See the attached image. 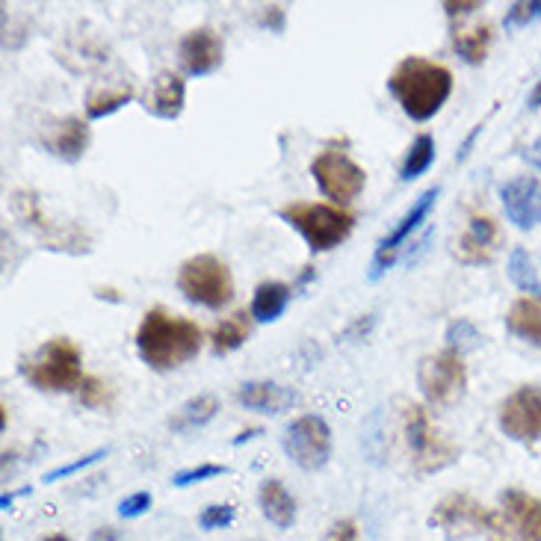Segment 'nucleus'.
<instances>
[{"mask_svg":"<svg viewBox=\"0 0 541 541\" xmlns=\"http://www.w3.org/2000/svg\"><path fill=\"white\" fill-rule=\"evenodd\" d=\"M202 329L190 317L172 314L166 308H151L136 329V352L139 358L157 370L169 373L190 364L202 352Z\"/></svg>","mask_w":541,"mask_h":541,"instance_id":"obj_1","label":"nucleus"},{"mask_svg":"<svg viewBox=\"0 0 541 541\" xmlns=\"http://www.w3.org/2000/svg\"><path fill=\"white\" fill-rule=\"evenodd\" d=\"M388 92L414 122H429L453 95V71L426 57H406L388 77Z\"/></svg>","mask_w":541,"mask_h":541,"instance_id":"obj_2","label":"nucleus"},{"mask_svg":"<svg viewBox=\"0 0 541 541\" xmlns=\"http://www.w3.org/2000/svg\"><path fill=\"white\" fill-rule=\"evenodd\" d=\"M278 216L302 234L314 255L338 249L355 231V213L332 202H290L278 210Z\"/></svg>","mask_w":541,"mask_h":541,"instance_id":"obj_3","label":"nucleus"},{"mask_svg":"<svg viewBox=\"0 0 541 541\" xmlns=\"http://www.w3.org/2000/svg\"><path fill=\"white\" fill-rule=\"evenodd\" d=\"M24 379L45 394H71L83 385V352L74 340H45L33 358L21 364Z\"/></svg>","mask_w":541,"mask_h":541,"instance_id":"obj_4","label":"nucleus"},{"mask_svg":"<svg viewBox=\"0 0 541 541\" xmlns=\"http://www.w3.org/2000/svg\"><path fill=\"white\" fill-rule=\"evenodd\" d=\"M403 423H406V441L408 453H411V465L417 474H438L450 465L459 462L462 450L444 438L435 426V420L429 417V411L420 406V403H411L406 406L403 414Z\"/></svg>","mask_w":541,"mask_h":541,"instance_id":"obj_5","label":"nucleus"},{"mask_svg":"<svg viewBox=\"0 0 541 541\" xmlns=\"http://www.w3.org/2000/svg\"><path fill=\"white\" fill-rule=\"evenodd\" d=\"M178 290L184 293L187 302L219 311L234 299V275L216 255H196L181 264Z\"/></svg>","mask_w":541,"mask_h":541,"instance_id":"obj_6","label":"nucleus"},{"mask_svg":"<svg viewBox=\"0 0 541 541\" xmlns=\"http://www.w3.org/2000/svg\"><path fill=\"white\" fill-rule=\"evenodd\" d=\"M488 541H541V500L521 491L509 488L500 494L497 509L488 515L485 527Z\"/></svg>","mask_w":541,"mask_h":541,"instance_id":"obj_7","label":"nucleus"},{"mask_svg":"<svg viewBox=\"0 0 541 541\" xmlns=\"http://www.w3.org/2000/svg\"><path fill=\"white\" fill-rule=\"evenodd\" d=\"M417 385L429 406H453L465 397L468 370L456 349H441L417 364Z\"/></svg>","mask_w":541,"mask_h":541,"instance_id":"obj_8","label":"nucleus"},{"mask_svg":"<svg viewBox=\"0 0 541 541\" xmlns=\"http://www.w3.org/2000/svg\"><path fill=\"white\" fill-rule=\"evenodd\" d=\"M311 178L317 181L320 193L340 207L355 202L367 187V172L343 148H335V145L323 148L311 160Z\"/></svg>","mask_w":541,"mask_h":541,"instance_id":"obj_9","label":"nucleus"},{"mask_svg":"<svg viewBox=\"0 0 541 541\" xmlns=\"http://www.w3.org/2000/svg\"><path fill=\"white\" fill-rule=\"evenodd\" d=\"M281 447L302 471H320L332 459V429L320 414H302L284 429Z\"/></svg>","mask_w":541,"mask_h":541,"instance_id":"obj_10","label":"nucleus"},{"mask_svg":"<svg viewBox=\"0 0 541 541\" xmlns=\"http://www.w3.org/2000/svg\"><path fill=\"white\" fill-rule=\"evenodd\" d=\"M438 196H441V187H429L426 193H420L411 207L406 210V216L391 228V234L376 246V255H373V264H370V272H367V278L370 281H379L385 272L391 270L394 264H397V258H400V249L406 246L408 240L414 237V231L429 219V213H432V207L438 202Z\"/></svg>","mask_w":541,"mask_h":541,"instance_id":"obj_11","label":"nucleus"},{"mask_svg":"<svg viewBox=\"0 0 541 541\" xmlns=\"http://www.w3.org/2000/svg\"><path fill=\"white\" fill-rule=\"evenodd\" d=\"M488 509L474 500L471 494H447L432 512H429V527L441 530L450 541L471 539L476 533H485L488 527Z\"/></svg>","mask_w":541,"mask_h":541,"instance_id":"obj_12","label":"nucleus"},{"mask_svg":"<svg viewBox=\"0 0 541 541\" xmlns=\"http://www.w3.org/2000/svg\"><path fill=\"white\" fill-rule=\"evenodd\" d=\"M500 429L512 441H541V385H521L500 403Z\"/></svg>","mask_w":541,"mask_h":541,"instance_id":"obj_13","label":"nucleus"},{"mask_svg":"<svg viewBox=\"0 0 541 541\" xmlns=\"http://www.w3.org/2000/svg\"><path fill=\"white\" fill-rule=\"evenodd\" d=\"M500 202L509 222L521 231L541 225V181L536 175H518L500 187Z\"/></svg>","mask_w":541,"mask_h":541,"instance_id":"obj_14","label":"nucleus"},{"mask_svg":"<svg viewBox=\"0 0 541 541\" xmlns=\"http://www.w3.org/2000/svg\"><path fill=\"white\" fill-rule=\"evenodd\" d=\"M178 60L190 77H207L225 63V42L210 27L190 30L178 45Z\"/></svg>","mask_w":541,"mask_h":541,"instance_id":"obj_15","label":"nucleus"},{"mask_svg":"<svg viewBox=\"0 0 541 541\" xmlns=\"http://www.w3.org/2000/svg\"><path fill=\"white\" fill-rule=\"evenodd\" d=\"M142 110L151 113L154 119H163V122H175L181 113H184V104H187V80L175 71H160L151 86L142 92Z\"/></svg>","mask_w":541,"mask_h":541,"instance_id":"obj_16","label":"nucleus"},{"mask_svg":"<svg viewBox=\"0 0 541 541\" xmlns=\"http://www.w3.org/2000/svg\"><path fill=\"white\" fill-rule=\"evenodd\" d=\"M500 246V228L488 213H474L465 234L456 243V258L468 267H479L488 264L497 255Z\"/></svg>","mask_w":541,"mask_h":541,"instance_id":"obj_17","label":"nucleus"},{"mask_svg":"<svg viewBox=\"0 0 541 541\" xmlns=\"http://www.w3.org/2000/svg\"><path fill=\"white\" fill-rule=\"evenodd\" d=\"M42 145L48 154L66 163H77L89 148V125L80 116H66L42 134Z\"/></svg>","mask_w":541,"mask_h":541,"instance_id":"obj_18","label":"nucleus"},{"mask_svg":"<svg viewBox=\"0 0 541 541\" xmlns=\"http://www.w3.org/2000/svg\"><path fill=\"white\" fill-rule=\"evenodd\" d=\"M237 400L252 411H261V414H284L287 408L296 406V391L287 388V385H278V382H267V379H258V382H246L240 391H237Z\"/></svg>","mask_w":541,"mask_h":541,"instance_id":"obj_19","label":"nucleus"},{"mask_svg":"<svg viewBox=\"0 0 541 541\" xmlns=\"http://www.w3.org/2000/svg\"><path fill=\"white\" fill-rule=\"evenodd\" d=\"M258 503H261L264 518L270 524H275L278 530H290L293 527V521H296V500H293V494L278 479H267L261 485Z\"/></svg>","mask_w":541,"mask_h":541,"instance_id":"obj_20","label":"nucleus"},{"mask_svg":"<svg viewBox=\"0 0 541 541\" xmlns=\"http://www.w3.org/2000/svg\"><path fill=\"white\" fill-rule=\"evenodd\" d=\"M134 95L136 92L131 80L95 86V89H89V95H86V116H89V119H104V116H113L116 110H122L125 104H131V101H134Z\"/></svg>","mask_w":541,"mask_h":541,"instance_id":"obj_21","label":"nucleus"},{"mask_svg":"<svg viewBox=\"0 0 541 541\" xmlns=\"http://www.w3.org/2000/svg\"><path fill=\"white\" fill-rule=\"evenodd\" d=\"M293 299V287L284 281H264L255 287L252 296V317L255 323H275Z\"/></svg>","mask_w":541,"mask_h":541,"instance_id":"obj_22","label":"nucleus"},{"mask_svg":"<svg viewBox=\"0 0 541 541\" xmlns=\"http://www.w3.org/2000/svg\"><path fill=\"white\" fill-rule=\"evenodd\" d=\"M491 24L482 21L474 27H462V24H453V48L456 54L468 63V66H482L485 57H488V48H491Z\"/></svg>","mask_w":541,"mask_h":541,"instance_id":"obj_23","label":"nucleus"},{"mask_svg":"<svg viewBox=\"0 0 541 541\" xmlns=\"http://www.w3.org/2000/svg\"><path fill=\"white\" fill-rule=\"evenodd\" d=\"M252 311L246 314V311H234L231 317H225L222 323H216L213 326V332H210V346H213V352L216 355H228V352H234V349H240L249 335H252Z\"/></svg>","mask_w":541,"mask_h":541,"instance_id":"obj_24","label":"nucleus"},{"mask_svg":"<svg viewBox=\"0 0 541 541\" xmlns=\"http://www.w3.org/2000/svg\"><path fill=\"white\" fill-rule=\"evenodd\" d=\"M509 278L518 290L530 293L533 299H541V255L515 246L509 255Z\"/></svg>","mask_w":541,"mask_h":541,"instance_id":"obj_25","label":"nucleus"},{"mask_svg":"<svg viewBox=\"0 0 541 541\" xmlns=\"http://www.w3.org/2000/svg\"><path fill=\"white\" fill-rule=\"evenodd\" d=\"M506 329L515 338L541 346V299H533V296L518 299L506 317Z\"/></svg>","mask_w":541,"mask_h":541,"instance_id":"obj_26","label":"nucleus"},{"mask_svg":"<svg viewBox=\"0 0 541 541\" xmlns=\"http://www.w3.org/2000/svg\"><path fill=\"white\" fill-rule=\"evenodd\" d=\"M219 411V400L213 394H199V397H190L181 408H175V414L169 417V429L172 432H193V429H202L207 426Z\"/></svg>","mask_w":541,"mask_h":541,"instance_id":"obj_27","label":"nucleus"},{"mask_svg":"<svg viewBox=\"0 0 541 541\" xmlns=\"http://www.w3.org/2000/svg\"><path fill=\"white\" fill-rule=\"evenodd\" d=\"M432 163H435V139L429 134H420L411 142L406 160H403V166H400V181H406V184L417 181L420 175L429 172Z\"/></svg>","mask_w":541,"mask_h":541,"instance_id":"obj_28","label":"nucleus"},{"mask_svg":"<svg viewBox=\"0 0 541 541\" xmlns=\"http://www.w3.org/2000/svg\"><path fill=\"white\" fill-rule=\"evenodd\" d=\"M77 400L83 408H107L113 403V388L98 376H86L77 388Z\"/></svg>","mask_w":541,"mask_h":541,"instance_id":"obj_29","label":"nucleus"},{"mask_svg":"<svg viewBox=\"0 0 541 541\" xmlns=\"http://www.w3.org/2000/svg\"><path fill=\"white\" fill-rule=\"evenodd\" d=\"M479 340H482L479 332H476L468 320H456V323H450V329H447V349H456L459 355H462L465 349L476 346Z\"/></svg>","mask_w":541,"mask_h":541,"instance_id":"obj_30","label":"nucleus"},{"mask_svg":"<svg viewBox=\"0 0 541 541\" xmlns=\"http://www.w3.org/2000/svg\"><path fill=\"white\" fill-rule=\"evenodd\" d=\"M541 18V0H521V3H512L503 24L512 30V27H527L530 21Z\"/></svg>","mask_w":541,"mask_h":541,"instance_id":"obj_31","label":"nucleus"},{"mask_svg":"<svg viewBox=\"0 0 541 541\" xmlns=\"http://www.w3.org/2000/svg\"><path fill=\"white\" fill-rule=\"evenodd\" d=\"M225 474H228L225 465H196V468H187V471L172 476V485H175V488H190V485H199L204 479H213V476Z\"/></svg>","mask_w":541,"mask_h":541,"instance_id":"obj_32","label":"nucleus"},{"mask_svg":"<svg viewBox=\"0 0 541 541\" xmlns=\"http://www.w3.org/2000/svg\"><path fill=\"white\" fill-rule=\"evenodd\" d=\"M231 524H234V506H228V503H213V506H207L199 515V527L207 530V533L231 527Z\"/></svg>","mask_w":541,"mask_h":541,"instance_id":"obj_33","label":"nucleus"},{"mask_svg":"<svg viewBox=\"0 0 541 541\" xmlns=\"http://www.w3.org/2000/svg\"><path fill=\"white\" fill-rule=\"evenodd\" d=\"M107 456V447L104 450H92L89 456H80L77 462H71V465H63V468H54V471H48V474L42 476V482H54V479H66V476L77 474V471H83V468H89V465H95L98 459H104Z\"/></svg>","mask_w":541,"mask_h":541,"instance_id":"obj_34","label":"nucleus"},{"mask_svg":"<svg viewBox=\"0 0 541 541\" xmlns=\"http://www.w3.org/2000/svg\"><path fill=\"white\" fill-rule=\"evenodd\" d=\"M151 509V494L148 491H136L131 497H125L122 503H119V515L122 518H139V515H145Z\"/></svg>","mask_w":541,"mask_h":541,"instance_id":"obj_35","label":"nucleus"},{"mask_svg":"<svg viewBox=\"0 0 541 541\" xmlns=\"http://www.w3.org/2000/svg\"><path fill=\"white\" fill-rule=\"evenodd\" d=\"M479 9H485V3H479V0H471V3H456V0H447L444 3V12H447V18L456 24H462L468 15H474V12H479Z\"/></svg>","mask_w":541,"mask_h":541,"instance_id":"obj_36","label":"nucleus"},{"mask_svg":"<svg viewBox=\"0 0 541 541\" xmlns=\"http://www.w3.org/2000/svg\"><path fill=\"white\" fill-rule=\"evenodd\" d=\"M326 541H358V524L352 518H343L329 530Z\"/></svg>","mask_w":541,"mask_h":541,"instance_id":"obj_37","label":"nucleus"},{"mask_svg":"<svg viewBox=\"0 0 541 541\" xmlns=\"http://www.w3.org/2000/svg\"><path fill=\"white\" fill-rule=\"evenodd\" d=\"M261 27H270L275 33L284 30V9L281 6H264L261 12Z\"/></svg>","mask_w":541,"mask_h":541,"instance_id":"obj_38","label":"nucleus"},{"mask_svg":"<svg viewBox=\"0 0 541 541\" xmlns=\"http://www.w3.org/2000/svg\"><path fill=\"white\" fill-rule=\"evenodd\" d=\"M92 541H125V539H122V533H119V530H113V527H101V530H95V533H92Z\"/></svg>","mask_w":541,"mask_h":541,"instance_id":"obj_39","label":"nucleus"},{"mask_svg":"<svg viewBox=\"0 0 541 541\" xmlns=\"http://www.w3.org/2000/svg\"><path fill=\"white\" fill-rule=\"evenodd\" d=\"M524 157H527V160H530L533 166H539V169H541V139H536V142H533V145L527 148V154H524Z\"/></svg>","mask_w":541,"mask_h":541,"instance_id":"obj_40","label":"nucleus"},{"mask_svg":"<svg viewBox=\"0 0 541 541\" xmlns=\"http://www.w3.org/2000/svg\"><path fill=\"white\" fill-rule=\"evenodd\" d=\"M527 104H530V110H539L541 107V80L536 83V89H533V95H530V101H527Z\"/></svg>","mask_w":541,"mask_h":541,"instance_id":"obj_41","label":"nucleus"},{"mask_svg":"<svg viewBox=\"0 0 541 541\" xmlns=\"http://www.w3.org/2000/svg\"><path fill=\"white\" fill-rule=\"evenodd\" d=\"M255 435H261V429H246V432H240V438H234V444H243V441H249Z\"/></svg>","mask_w":541,"mask_h":541,"instance_id":"obj_42","label":"nucleus"},{"mask_svg":"<svg viewBox=\"0 0 541 541\" xmlns=\"http://www.w3.org/2000/svg\"><path fill=\"white\" fill-rule=\"evenodd\" d=\"M42 541H71V539H68V536H48V539Z\"/></svg>","mask_w":541,"mask_h":541,"instance_id":"obj_43","label":"nucleus"}]
</instances>
